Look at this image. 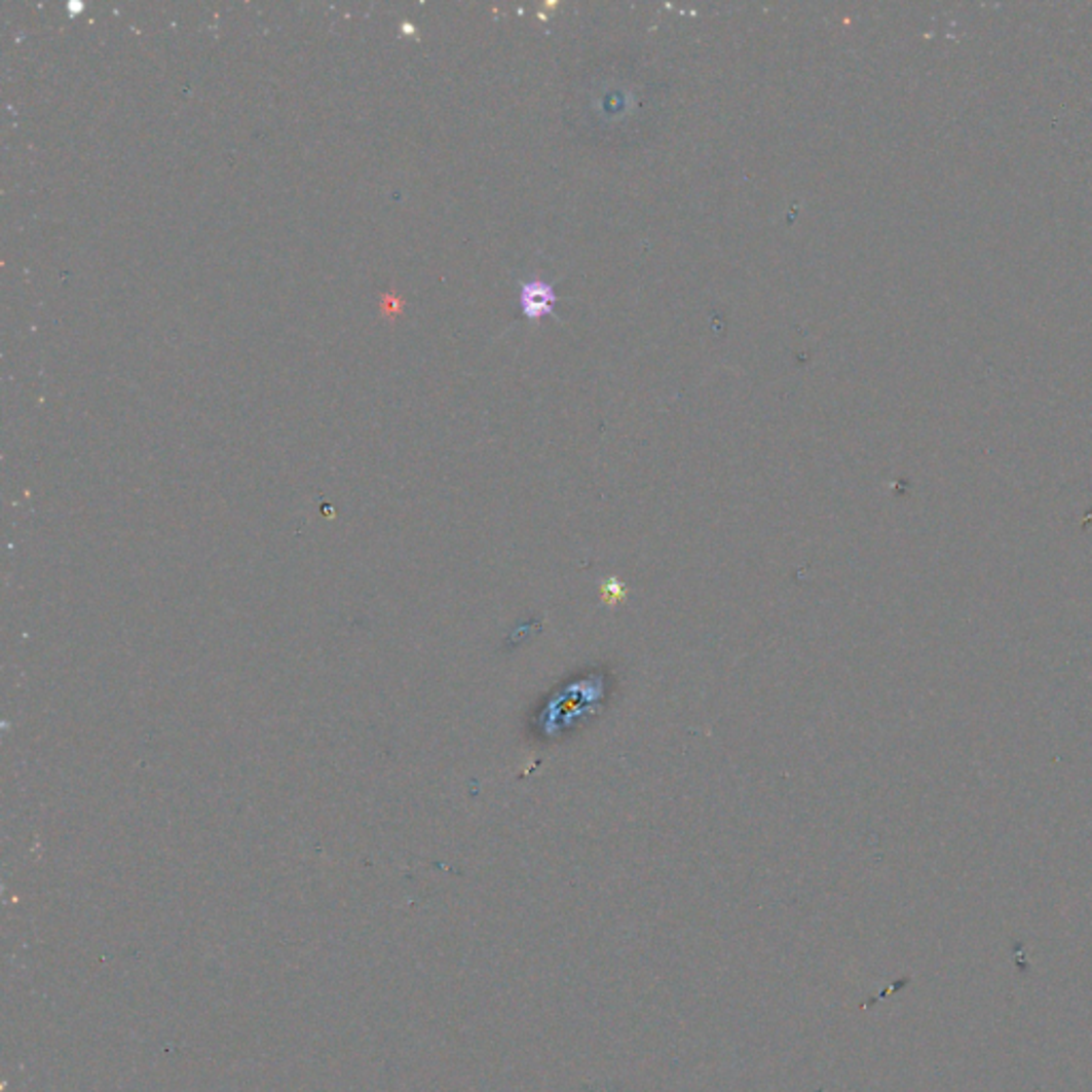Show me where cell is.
Instances as JSON below:
<instances>
[{
	"mask_svg": "<svg viewBox=\"0 0 1092 1092\" xmlns=\"http://www.w3.org/2000/svg\"><path fill=\"white\" fill-rule=\"evenodd\" d=\"M624 596H626V590H624L622 585H614V580L604 582V602L614 604L617 600H622Z\"/></svg>",
	"mask_w": 1092,
	"mask_h": 1092,
	"instance_id": "2",
	"label": "cell"
},
{
	"mask_svg": "<svg viewBox=\"0 0 1092 1092\" xmlns=\"http://www.w3.org/2000/svg\"><path fill=\"white\" fill-rule=\"evenodd\" d=\"M521 303H523V312L529 318H540L544 314H551L553 312L551 305L555 303L553 287L544 285L542 279H531V283L523 285L521 289Z\"/></svg>",
	"mask_w": 1092,
	"mask_h": 1092,
	"instance_id": "1",
	"label": "cell"
}]
</instances>
